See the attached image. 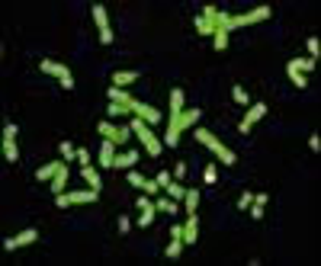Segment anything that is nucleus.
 Listing matches in <instances>:
<instances>
[{"mask_svg":"<svg viewBox=\"0 0 321 266\" xmlns=\"http://www.w3.org/2000/svg\"><path fill=\"white\" fill-rule=\"evenodd\" d=\"M199 122V109H183L180 115H167V132H164V148H177L180 135Z\"/></svg>","mask_w":321,"mask_h":266,"instance_id":"f257e3e1","label":"nucleus"},{"mask_svg":"<svg viewBox=\"0 0 321 266\" xmlns=\"http://www.w3.org/2000/svg\"><path fill=\"white\" fill-rule=\"evenodd\" d=\"M193 135H196V141H199V145H206L209 151L215 154V157L222 160L225 167H231V164H238L235 151H231V148H225V145H222V141H219V138H215V135H212L209 129H193Z\"/></svg>","mask_w":321,"mask_h":266,"instance_id":"f03ea898","label":"nucleus"},{"mask_svg":"<svg viewBox=\"0 0 321 266\" xmlns=\"http://www.w3.org/2000/svg\"><path fill=\"white\" fill-rule=\"evenodd\" d=\"M132 132L138 135L141 148H145V151L151 154V157H158V154H160V148H164V141H160V138L151 132V125H148V122H141V119H132Z\"/></svg>","mask_w":321,"mask_h":266,"instance_id":"7ed1b4c3","label":"nucleus"},{"mask_svg":"<svg viewBox=\"0 0 321 266\" xmlns=\"http://www.w3.org/2000/svg\"><path fill=\"white\" fill-rule=\"evenodd\" d=\"M39 68L45 71V74L58 77V84H61V90H74V77H71L68 64H61V61H42Z\"/></svg>","mask_w":321,"mask_h":266,"instance_id":"20e7f679","label":"nucleus"},{"mask_svg":"<svg viewBox=\"0 0 321 266\" xmlns=\"http://www.w3.org/2000/svg\"><path fill=\"white\" fill-rule=\"evenodd\" d=\"M129 113H135V119H141V122H148V125H160V109H154V106H148V103H141V99H135L132 96L129 99Z\"/></svg>","mask_w":321,"mask_h":266,"instance_id":"39448f33","label":"nucleus"},{"mask_svg":"<svg viewBox=\"0 0 321 266\" xmlns=\"http://www.w3.org/2000/svg\"><path fill=\"white\" fill-rule=\"evenodd\" d=\"M93 19H97V26H100V42L109 45V42H113V29H109V16H106V7H103V3H93Z\"/></svg>","mask_w":321,"mask_h":266,"instance_id":"423d86ee","label":"nucleus"},{"mask_svg":"<svg viewBox=\"0 0 321 266\" xmlns=\"http://www.w3.org/2000/svg\"><path fill=\"white\" fill-rule=\"evenodd\" d=\"M263 115H267V103H254V106H247L244 119H241V135H247V132H251Z\"/></svg>","mask_w":321,"mask_h":266,"instance_id":"0eeeda50","label":"nucleus"},{"mask_svg":"<svg viewBox=\"0 0 321 266\" xmlns=\"http://www.w3.org/2000/svg\"><path fill=\"white\" fill-rule=\"evenodd\" d=\"M97 132H100L103 138H106V141H113L116 148L129 141V129H116V125H109V122H100V125H97Z\"/></svg>","mask_w":321,"mask_h":266,"instance_id":"6e6552de","label":"nucleus"},{"mask_svg":"<svg viewBox=\"0 0 321 266\" xmlns=\"http://www.w3.org/2000/svg\"><path fill=\"white\" fill-rule=\"evenodd\" d=\"M39 241V231L36 228H26V231H20V234L16 237H7V241H3V250H16V247H26V244H36Z\"/></svg>","mask_w":321,"mask_h":266,"instance_id":"1a4fd4ad","label":"nucleus"},{"mask_svg":"<svg viewBox=\"0 0 321 266\" xmlns=\"http://www.w3.org/2000/svg\"><path fill=\"white\" fill-rule=\"evenodd\" d=\"M138 160H141V154H138L135 148H132V151L116 154V157H113V164H109V170H132V167L138 164Z\"/></svg>","mask_w":321,"mask_h":266,"instance_id":"9d476101","label":"nucleus"},{"mask_svg":"<svg viewBox=\"0 0 321 266\" xmlns=\"http://www.w3.org/2000/svg\"><path fill=\"white\" fill-rule=\"evenodd\" d=\"M196 241H199V218H196V212H190L186 215V228H183V244L193 247Z\"/></svg>","mask_w":321,"mask_h":266,"instance_id":"9b49d317","label":"nucleus"},{"mask_svg":"<svg viewBox=\"0 0 321 266\" xmlns=\"http://www.w3.org/2000/svg\"><path fill=\"white\" fill-rule=\"evenodd\" d=\"M48 186H52V192H55V196L68 192V160H64V164H61V170H58V173L52 176V183H48Z\"/></svg>","mask_w":321,"mask_h":266,"instance_id":"f8f14e48","label":"nucleus"},{"mask_svg":"<svg viewBox=\"0 0 321 266\" xmlns=\"http://www.w3.org/2000/svg\"><path fill=\"white\" fill-rule=\"evenodd\" d=\"M109 84L119 87V90H125L129 84H138V71H116V74L109 77Z\"/></svg>","mask_w":321,"mask_h":266,"instance_id":"ddd939ff","label":"nucleus"},{"mask_svg":"<svg viewBox=\"0 0 321 266\" xmlns=\"http://www.w3.org/2000/svg\"><path fill=\"white\" fill-rule=\"evenodd\" d=\"M68 206H80V202H97V190H74V192H64Z\"/></svg>","mask_w":321,"mask_h":266,"instance_id":"4468645a","label":"nucleus"},{"mask_svg":"<svg viewBox=\"0 0 321 266\" xmlns=\"http://www.w3.org/2000/svg\"><path fill=\"white\" fill-rule=\"evenodd\" d=\"M113 157H116V145L113 141H106V138H103V145H100V167H106L109 170V164H113Z\"/></svg>","mask_w":321,"mask_h":266,"instance_id":"2eb2a0df","label":"nucleus"},{"mask_svg":"<svg viewBox=\"0 0 321 266\" xmlns=\"http://www.w3.org/2000/svg\"><path fill=\"white\" fill-rule=\"evenodd\" d=\"M315 64H318V61H312V58H289V64H286V68H289V71H299V74H308V71H315Z\"/></svg>","mask_w":321,"mask_h":266,"instance_id":"dca6fc26","label":"nucleus"},{"mask_svg":"<svg viewBox=\"0 0 321 266\" xmlns=\"http://www.w3.org/2000/svg\"><path fill=\"white\" fill-rule=\"evenodd\" d=\"M164 192H167L170 199H174V202H183V196H186V186L180 180H170L167 186H164Z\"/></svg>","mask_w":321,"mask_h":266,"instance_id":"f3484780","label":"nucleus"},{"mask_svg":"<svg viewBox=\"0 0 321 266\" xmlns=\"http://www.w3.org/2000/svg\"><path fill=\"white\" fill-rule=\"evenodd\" d=\"M80 176H84V183L90 186V190L100 192V170H97V167H90V164H87V167H80Z\"/></svg>","mask_w":321,"mask_h":266,"instance_id":"a211bd4d","label":"nucleus"},{"mask_svg":"<svg viewBox=\"0 0 321 266\" xmlns=\"http://www.w3.org/2000/svg\"><path fill=\"white\" fill-rule=\"evenodd\" d=\"M61 164H64V160H52V164H45V167H39V173H36V176H39L42 183H52V176L61 170Z\"/></svg>","mask_w":321,"mask_h":266,"instance_id":"6ab92c4d","label":"nucleus"},{"mask_svg":"<svg viewBox=\"0 0 321 266\" xmlns=\"http://www.w3.org/2000/svg\"><path fill=\"white\" fill-rule=\"evenodd\" d=\"M3 157H7V164H16V160H20V148H16V138H3Z\"/></svg>","mask_w":321,"mask_h":266,"instance_id":"aec40b11","label":"nucleus"},{"mask_svg":"<svg viewBox=\"0 0 321 266\" xmlns=\"http://www.w3.org/2000/svg\"><path fill=\"white\" fill-rule=\"evenodd\" d=\"M180 253H183V237H180V234H170V244H167V257H170V260H177Z\"/></svg>","mask_w":321,"mask_h":266,"instance_id":"412c9836","label":"nucleus"},{"mask_svg":"<svg viewBox=\"0 0 321 266\" xmlns=\"http://www.w3.org/2000/svg\"><path fill=\"white\" fill-rule=\"evenodd\" d=\"M183 113V90H170V115Z\"/></svg>","mask_w":321,"mask_h":266,"instance_id":"4be33fe9","label":"nucleus"},{"mask_svg":"<svg viewBox=\"0 0 321 266\" xmlns=\"http://www.w3.org/2000/svg\"><path fill=\"white\" fill-rule=\"evenodd\" d=\"M129 93L125 90H119V87H109V103H122V106H129Z\"/></svg>","mask_w":321,"mask_h":266,"instance_id":"5701e85b","label":"nucleus"},{"mask_svg":"<svg viewBox=\"0 0 321 266\" xmlns=\"http://www.w3.org/2000/svg\"><path fill=\"white\" fill-rule=\"evenodd\" d=\"M154 206H158V212H177V202L170 196H158V199H154Z\"/></svg>","mask_w":321,"mask_h":266,"instance_id":"b1692460","label":"nucleus"},{"mask_svg":"<svg viewBox=\"0 0 321 266\" xmlns=\"http://www.w3.org/2000/svg\"><path fill=\"white\" fill-rule=\"evenodd\" d=\"M125 180H129V186H135L138 192H145V183H148V176H141V173H135V170H129V176H125Z\"/></svg>","mask_w":321,"mask_h":266,"instance_id":"393cba45","label":"nucleus"},{"mask_svg":"<svg viewBox=\"0 0 321 266\" xmlns=\"http://www.w3.org/2000/svg\"><path fill=\"white\" fill-rule=\"evenodd\" d=\"M196 32H199V36H215L219 29H215V26L209 23V19H202V16H196Z\"/></svg>","mask_w":321,"mask_h":266,"instance_id":"a878e982","label":"nucleus"},{"mask_svg":"<svg viewBox=\"0 0 321 266\" xmlns=\"http://www.w3.org/2000/svg\"><path fill=\"white\" fill-rule=\"evenodd\" d=\"M251 23H260V19H270L273 16V7H257V10H251Z\"/></svg>","mask_w":321,"mask_h":266,"instance_id":"bb28decb","label":"nucleus"},{"mask_svg":"<svg viewBox=\"0 0 321 266\" xmlns=\"http://www.w3.org/2000/svg\"><path fill=\"white\" fill-rule=\"evenodd\" d=\"M183 202H186V215H190V212H196V206H199V190H186Z\"/></svg>","mask_w":321,"mask_h":266,"instance_id":"cd10ccee","label":"nucleus"},{"mask_svg":"<svg viewBox=\"0 0 321 266\" xmlns=\"http://www.w3.org/2000/svg\"><path fill=\"white\" fill-rule=\"evenodd\" d=\"M231 96H235V103H238V106H251V99H247V90H244V87H231Z\"/></svg>","mask_w":321,"mask_h":266,"instance_id":"c85d7f7f","label":"nucleus"},{"mask_svg":"<svg viewBox=\"0 0 321 266\" xmlns=\"http://www.w3.org/2000/svg\"><path fill=\"white\" fill-rule=\"evenodd\" d=\"M286 74H289V84H292V87H299V90H305V87H308L305 74H299V71H289V68H286Z\"/></svg>","mask_w":321,"mask_h":266,"instance_id":"c756f323","label":"nucleus"},{"mask_svg":"<svg viewBox=\"0 0 321 266\" xmlns=\"http://www.w3.org/2000/svg\"><path fill=\"white\" fill-rule=\"evenodd\" d=\"M212 45L219 48V52H225V48H228V32H225V29H219V32L212 36Z\"/></svg>","mask_w":321,"mask_h":266,"instance_id":"7c9ffc66","label":"nucleus"},{"mask_svg":"<svg viewBox=\"0 0 321 266\" xmlns=\"http://www.w3.org/2000/svg\"><path fill=\"white\" fill-rule=\"evenodd\" d=\"M61 160H77V148L71 141H61Z\"/></svg>","mask_w":321,"mask_h":266,"instance_id":"2f4dec72","label":"nucleus"},{"mask_svg":"<svg viewBox=\"0 0 321 266\" xmlns=\"http://www.w3.org/2000/svg\"><path fill=\"white\" fill-rule=\"evenodd\" d=\"M202 180H206V186H215V180H219V170H215V164H209V167L202 170Z\"/></svg>","mask_w":321,"mask_h":266,"instance_id":"473e14b6","label":"nucleus"},{"mask_svg":"<svg viewBox=\"0 0 321 266\" xmlns=\"http://www.w3.org/2000/svg\"><path fill=\"white\" fill-rule=\"evenodd\" d=\"M305 48H308V55H312V61H318V55H321V42H318V38H308V42H305Z\"/></svg>","mask_w":321,"mask_h":266,"instance_id":"72a5a7b5","label":"nucleus"},{"mask_svg":"<svg viewBox=\"0 0 321 266\" xmlns=\"http://www.w3.org/2000/svg\"><path fill=\"white\" fill-rule=\"evenodd\" d=\"M154 212H158V209H148V212H141V215H138V228H148V225L154 221Z\"/></svg>","mask_w":321,"mask_h":266,"instance_id":"f704fd0d","label":"nucleus"},{"mask_svg":"<svg viewBox=\"0 0 321 266\" xmlns=\"http://www.w3.org/2000/svg\"><path fill=\"white\" fill-rule=\"evenodd\" d=\"M148 209H158V206H154L151 196H145V192H141V196H138V212H148Z\"/></svg>","mask_w":321,"mask_h":266,"instance_id":"c9c22d12","label":"nucleus"},{"mask_svg":"<svg viewBox=\"0 0 321 266\" xmlns=\"http://www.w3.org/2000/svg\"><path fill=\"white\" fill-rule=\"evenodd\" d=\"M263 209H267V206H257V202H251V209H247V212H251V218H263Z\"/></svg>","mask_w":321,"mask_h":266,"instance_id":"e433bc0d","label":"nucleus"},{"mask_svg":"<svg viewBox=\"0 0 321 266\" xmlns=\"http://www.w3.org/2000/svg\"><path fill=\"white\" fill-rule=\"evenodd\" d=\"M77 160H80V167H87L90 164V151L87 148H77Z\"/></svg>","mask_w":321,"mask_h":266,"instance_id":"4c0bfd02","label":"nucleus"},{"mask_svg":"<svg viewBox=\"0 0 321 266\" xmlns=\"http://www.w3.org/2000/svg\"><path fill=\"white\" fill-rule=\"evenodd\" d=\"M154 180H158V186H160V190H164V186H167V183L174 180V173H164V170H160V173L154 176Z\"/></svg>","mask_w":321,"mask_h":266,"instance_id":"58836bf2","label":"nucleus"},{"mask_svg":"<svg viewBox=\"0 0 321 266\" xmlns=\"http://www.w3.org/2000/svg\"><path fill=\"white\" fill-rule=\"evenodd\" d=\"M183 176H186V160H180L174 167V180H183Z\"/></svg>","mask_w":321,"mask_h":266,"instance_id":"ea45409f","label":"nucleus"},{"mask_svg":"<svg viewBox=\"0 0 321 266\" xmlns=\"http://www.w3.org/2000/svg\"><path fill=\"white\" fill-rule=\"evenodd\" d=\"M106 113H109V115H122V113H125V106H122V103H109Z\"/></svg>","mask_w":321,"mask_h":266,"instance_id":"a19ab883","label":"nucleus"},{"mask_svg":"<svg viewBox=\"0 0 321 266\" xmlns=\"http://www.w3.org/2000/svg\"><path fill=\"white\" fill-rule=\"evenodd\" d=\"M251 202H254V192H244L241 202H238V209H251Z\"/></svg>","mask_w":321,"mask_h":266,"instance_id":"79ce46f5","label":"nucleus"},{"mask_svg":"<svg viewBox=\"0 0 321 266\" xmlns=\"http://www.w3.org/2000/svg\"><path fill=\"white\" fill-rule=\"evenodd\" d=\"M132 228V218H129V215H122V218H119V231H122V234H125V231H129Z\"/></svg>","mask_w":321,"mask_h":266,"instance_id":"37998d69","label":"nucleus"},{"mask_svg":"<svg viewBox=\"0 0 321 266\" xmlns=\"http://www.w3.org/2000/svg\"><path fill=\"white\" fill-rule=\"evenodd\" d=\"M3 138H16V125H13V122H7V125H3Z\"/></svg>","mask_w":321,"mask_h":266,"instance_id":"c03bdc74","label":"nucleus"},{"mask_svg":"<svg viewBox=\"0 0 321 266\" xmlns=\"http://www.w3.org/2000/svg\"><path fill=\"white\" fill-rule=\"evenodd\" d=\"M308 148H312V151H321V138L312 135V138H308Z\"/></svg>","mask_w":321,"mask_h":266,"instance_id":"a18cd8bd","label":"nucleus"}]
</instances>
